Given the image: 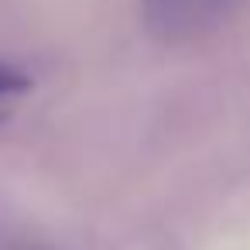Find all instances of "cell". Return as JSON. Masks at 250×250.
<instances>
[{"label": "cell", "instance_id": "obj_1", "mask_svg": "<svg viewBox=\"0 0 250 250\" xmlns=\"http://www.w3.org/2000/svg\"><path fill=\"white\" fill-rule=\"evenodd\" d=\"M240 0H144V24L161 38H188L216 28Z\"/></svg>", "mask_w": 250, "mask_h": 250}, {"label": "cell", "instance_id": "obj_2", "mask_svg": "<svg viewBox=\"0 0 250 250\" xmlns=\"http://www.w3.org/2000/svg\"><path fill=\"white\" fill-rule=\"evenodd\" d=\"M21 89H28V76L18 72L7 62H0V100H4V96H18Z\"/></svg>", "mask_w": 250, "mask_h": 250}]
</instances>
